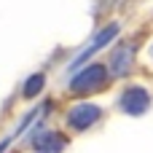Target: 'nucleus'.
<instances>
[{
	"instance_id": "f257e3e1",
	"label": "nucleus",
	"mask_w": 153,
	"mask_h": 153,
	"mask_svg": "<svg viewBox=\"0 0 153 153\" xmlns=\"http://www.w3.org/2000/svg\"><path fill=\"white\" fill-rule=\"evenodd\" d=\"M110 83V67L105 65H91L83 73H78L70 81V91L73 94H89V91H100Z\"/></svg>"
},
{
	"instance_id": "f03ea898",
	"label": "nucleus",
	"mask_w": 153,
	"mask_h": 153,
	"mask_svg": "<svg viewBox=\"0 0 153 153\" xmlns=\"http://www.w3.org/2000/svg\"><path fill=\"white\" fill-rule=\"evenodd\" d=\"M102 116H105V110H102L100 105L78 102V105H73V108H70V113H67V124H70V129L83 132V129H91Z\"/></svg>"
},
{
	"instance_id": "7ed1b4c3",
	"label": "nucleus",
	"mask_w": 153,
	"mask_h": 153,
	"mask_svg": "<svg viewBox=\"0 0 153 153\" xmlns=\"http://www.w3.org/2000/svg\"><path fill=\"white\" fill-rule=\"evenodd\" d=\"M118 108L124 113H132V116H140L151 108V91L143 89V86H126V91L121 94L118 100Z\"/></svg>"
},
{
	"instance_id": "20e7f679",
	"label": "nucleus",
	"mask_w": 153,
	"mask_h": 153,
	"mask_svg": "<svg viewBox=\"0 0 153 153\" xmlns=\"http://www.w3.org/2000/svg\"><path fill=\"white\" fill-rule=\"evenodd\" d=\"M113 35H118V24H116V22H113V24H108L102 32H97V35H94V40H91V43H89V46H86V48H83V51H81V54H78L73 62H70V70L81 67V65H83V62H86V59H89L94 51H100V48H102L108 40H113Z\"/></svg>"
},
{
	"instance_id": "39448f33",
	"label": "nucleus",
	"mask_w": 153,
	"mask_h": 153,
	"mask_svg": "<svg viewBox=\"0 0 153 153\" xmlns=\"http://www.w3.org/2000/svg\"><path fill=\"white\" fill-rule=\"evenodd\" d=\"M32 145H35L38 153H59V151H65L67 140H65L59 132H40Z\"/></svg>"
},
{
	"instance_id": "423d86ee",
	"label": "nucleus",
	"mask_w": 153,
	"mask_h": 153,
	"mask_svg": "<svg viewBox=\"0 0 153 153\" xmlns=\"http://www.w3.org/2000/svg\"><path fill=\"white\" fill-rule=\"evenodd\" d=\"M134 65V46H121L110 56V73L113 75H126Z\"/></svg>"
},
{
	"instance_id": "0eeeda50",
	"label": "nucleus",
	"mask_w": 153,
	"mask_h": 153,
	"mask_svg": "<svg viewBox=\"0 0 153 153\" xmlns=\"http://www.w3.org/2000/svg\"><path fill=\"white\" fill-rule=\"evenodd\" d=\"M43 83H46V78H43V75H32V78H30V83L24 86V97H35V94L43 89Z\"/></svg>"
}]
</instances>
